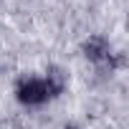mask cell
Wrapping results in <instances>:
<instances>
[{
	"label": "cell",
	"instance_id": "6da1fadb",
	"mask_svg": "<svg viewBox=\"0 0 129 129\" xmlns=\"http://www.w3.org/2000/svg\"><path fill=\"white\" fill-rule=\"evenodd\" d=\"M66 89V74L58 66H51L46 76H20L15 81V99L23 106H43Z\"/></svg>",
	"mask_w": 129,
	"mask_h": 129
},
{
	"label": "cell",
	"instance_id": "7a4b0ae2",
	"mask_svg": "<svg viewBox=\"0 0 129 129\" xmlns=\"http://www.w3.org/2000/svg\"><path fill=\"white\" fill-rule=\"evenodd\" d=\"M81 51H84V56L94 63V66L109 69V71L116 69V53H114L111 43H109L104 36H91V38H86L84 46H81Z\"/></svg>",
	"mask_w": 129,
	"mask_h": 129
},
{
	"label": "cell",
	"instance_id": "3957f363",
	"mask_svg": "<svg viewBox=\"0 0 129 129\" xmlns=\"http://www.w3.org/2000/svg\"><path fill=\"white\" fill-rule=\"evenodd\" d=\"M66 129H76V126H66Z\"/></svg>",
	"mask_w": 129,
	"mask_h": 129
}]
</instances>
